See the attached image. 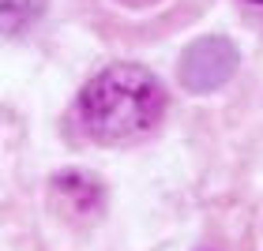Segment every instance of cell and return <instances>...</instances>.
<instances>
[{
	"label": "cell",
	"mask_w": 263,
	"mask_h": 251,
	"mask_svg": "<svg viewBox=\"0 0 263 251\" xmlns=\"http://www.w3.org/2000/svg\"><path fill=\"white\" fill-rule=\"evenodd\" d=\"M256 4H263V0H256Z\"/></svg>",
	"instance_id": "6"
},
{
	"label": "cell",
	"mask_w": 263,
	"mask_h": 251,
	"mask_svg": "<svg viewBox=\"0 0 263 251\" xmlns=\"http://www.w3.org/2000/svg\"><path fill=\"white\" fill-rule=\"evenodd\" d=\"M211 53H214V38H203V41H196L192 49H188V56H184L181 75H184V82H188L192 90H211V87H218V82L233 71V64H237V53H233L230 41L218 49V56H211Z\"/></svg>",
	"instance_id": "2"
},
{
	"label": "cell",
	"mask_w": 263,
	"mask_h": 251,
	"mask_svg": "<svg viewBox=\"0 0 263 251\" xmlns=\"http://www.w3.org/2000/svg\"><path fill=\"white\" fill-rule=\"evenodd\" d=\"M42 11V0H0V30H23Z\"/></svg>",
	"instance_id": "4"
},
{
	"label": "cell",
	"mask_w": 263,
	"mask_h": 251,
	"mask_svg": "<svg viewBox=\"0 0 263 251\" xmlns=\"http://www.w3.org/2000/svg\"><path fill=\"white\" fill-rule=\"evenodd\" d=\"M165 90L143 64H113L98 71L79 94V124L98 142H132L158 128Z\"/></svg>",
	"instance_id": "1"
},
{
	"label": "cell",
	"mask_w": 263,
	"mask_h": 251,
	"mask_svg": "<svg viewBox=\"0 0 263 251\" xmlns=\"http://www.w3.org/2000/svg\"><path fill=\"white\" fill-rule=\"evenodd\" d=\"M121 8H128V11H147V8H158L162 0H117Z\"/></svg>",
	"instance_id": "5"
},
{
	"label": "cell",
	"mask_w": 263,
	"mask_h": 251,
	"mask_svg": "<svg viewBox=\"0 0 263 251\" xmlns=\"http://www.w3.org/2000/svg\"><path fill=\"white\" fill-rule=\"evenodd\" d=\"M53 199H71V210H94L102 199V187L83 173H61L53 180Z\"/></svg>",
	"instance_id": "3"
}]
</instances>
